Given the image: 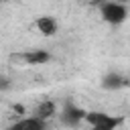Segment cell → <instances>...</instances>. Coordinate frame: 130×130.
<instances>
[{"label": "cell", "mask_w": 130, "mask_h": 130, "mask_svg": "<svg viewBox=\"0 0 130 130\" xmlns=\"http://www.w3.org/2000/svg\"><path fill=\"white\" fill-rule=\"evenodd\" d=\"M35 28H37L43 37H53V35H57V20H55L53 16H49V14L37 16Z\"/></svg>", "instance_id": "4"}, {"label": "cell", "mask_w": 130, "mask_h": 130, "mask_svg": "<svg viewBox=\"0 0 130 130\" xmlns=\"http://www.w3.org/2000/svg\"><path fill=\"white\" fill-rule=\"evenodd\" d=\"M85 110L83 108H79V106H75L73 102H67L65 106H63V112H61V122L65 124V126H79L81 122H85Z\"/></svg>", "instance_id": "3"}, {"label": "cell", "mask_w": 130, "mask_h": 130, "mask_svg": "<svg viewBox=\"0 0 130 130\" xmlns=\"http://www.w3.org/2000/svg\"><path fill=\"white\" fill-rule=\"evenodd\" d=\"M116 2H122V4H128L130 0H116Z\"/></svg>", "instance_id": "9"}, {"label": "cell", "mask_w": 130, "mask_h": 130, "mask_svg": "<svg viewBox=\"0 0 130 130\" xmlns=\"http://www.w3.org/2000/svg\"><path fill=\"white\" fill-rule=\"evenodd\" d=\"M85 124H89L91 128H98V130H112L122 124V118H116V116H110L104 112H87Z\"/></svg>", "instance_id": "2"}, {"label": "cell", "mask_w": 130, "mask_h": 130, "mask_svg": "<svg viewBox=\"0 0 130 130\" xmlns=\"http://www.w3.org/2000/svg\"><path fill=\"white\" fill-rule=\"evenodd\" d=\"M39 118H43L45 122H49L55 114H57V106H55V102H51V100H45V102H41L39 104V108H37V112H35Z\"/></svg>", "instance_id": "7"}, {"label": "cell", "mask_w": 130, "mask_h": 130, "mask_svg": "<svg viewBox=\"0 0 130 130\" xmlns=\"http://www.w3.org/2000/svg\"><path fill=\"white\" fill-rule=\"evenodd\" d=\"M102 85L108 87V89H118V87H124V85H126V79L120 77L118 73H108V75L104 77Z\"/></svg>", "instance_id": "8"}, {"label": "cell", "mask_w": 130, "mask_h": 130, "mask_svg": "<svg viewBox=\"0 0 130 130\" xmlns=\"http://www.w3.org/2000/svg\"><path fill=\"white\" fill-rule=\"evenodd\" d=\"M45 126H47V122L35 114L30 118H22V120L14 122L10 128H14V130H45Z\"/></svg>", "instance_id": "6"}, {"label": "cell", "mask_w": 130, "mask_h": 130, "mask_svg": "<svg viewBox=\"0 0 130 130\" xmlns=\"http://www.w3.org/2000/svg\"><path fill=\"white\" fill-rule=\"evenodd\" d=\"M20 59L24 61V65H43L47 61H51V53H47L45 49H32L20 55Z\"/></svg>", "instance_id": "5"}, {"label": "cell", "mask_w": 130, "mask_h": 130, "mask_svg": "<svg viewBox=\"0 0 130 130\" xmlns=\"http://www.w3.org/2000/svg\"><path fill=\"white\" fill-rule=\"evenodd\" d=\"M100 14H102V18L108 24H122L126 20V16H128V10H126V4L116 2V0H110V2H104L102 4Z\"/></svg>", "instance_id": "1"}]
</instances>
